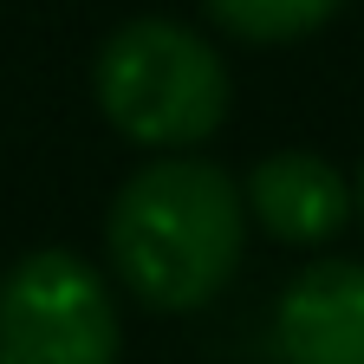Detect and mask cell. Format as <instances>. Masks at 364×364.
<instances>
[{
  "label": "cell",
  "instance_id": "cell-1",
  "mask_svg": "<svg viewBox=\"0 0 364 364\" xmlns=\"http://www.w3.org/2000/svg\"><path fill=\"white\" fill-rule=\"evenodd\" d=\"M247 247V202L235 176L202 156H156L144 163L105 215L111 273L150 312H196L208 306L241 267Z\"/></svg>",
  "mask_w": 364,
  "mask_h": 364
},
{
  "label": "cell",
  "instance_id": "cell-2",
  "mask_svg": "<svg viewBox=\"0 0 364 364\" xmlns=\"http://www.w3.org/2000/svg\"><path fill=\"white\" fill-rule=\"evenodd\" d=\"M105 124L144 150H196L228 124L235 85L221 53L176 20H124L91 65Z\"/></svg>",
  "mask_w": 364,
  "mask_h": 364
},
{
  "label": "cell",
  "instance_id": "cell-3",
  "mask_svg": "<svg viewBox=\"0 0 364 364\" xmlns=\"http://www.w3.org/2000/svg\"><path fill=\"white\" fill-rule=\"evenodd\" d=\"M105 273L72 247H33L0 273V364H117Z\"/></svg>",
  "mask_w": 364,
  "mask_h": 364
},
{
  "label": "cell",
  "instance_id": "cell-4",
  "mask_svg": "<svg viewBox=\"0 0 364 364\" xmlns=\"http://www.w3.org/2000/svg\"><path fill=\"white\" fill-rule=\"evenodd\" d=\"M287 364H364V260H312L273 306Z\"/></svg>",
  "mask_w": 364,
  "mask_h": 364
},
{
  "label": "cell",
  "instance_id": "cell-5",
  "mask_svg": "<svg viewBox=\"0 0 364 364\" xmlns=\"http://www.w3.org/2000/svg\"><path fill=\"white\" fill-rule=\"evenodd\" d=\"M247 221H260L287 247H318L351 221V182L318 156V150H273L247 176Z\"/></svg>",
  "mask_w": 364,
  "mask_h": 364
},
{
  "label": "cell",
  "instance_id": "cell-6",
  "mask_svg": "<svg viewBox=\"0 0 364 364\" xmlns=\"http://www.w3.org/2000/svg\"><path fill=\"white\" fill-rule=\"evenodd\" d=\"M202 7L221 33H235L247 46H293V39L318 33L345 0H202Z\"/></svg>",
  "mask_w": 364,
  "mask_h": 364
},
{
  "label": "cell",
  "instance_id": "cell-7",
  "mask_svg": "<svg viewBox=\"0 0 364 364\" xmlns=\"http://www.w3.org/2000/svg\"><path fill=\"white\" fill-rule=\"evenodd\" d=\"M351 215H364V169H358V189H351Z\"/></svg>",
  "mask_w": 364,
  "mask_h": 364
}]
</instances>
